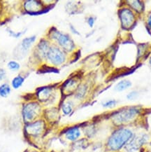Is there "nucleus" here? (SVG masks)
I'll list each match as a JSON object with an SVG mask.
<instances>
[{"label": "nucleus", "mask_w": 151, "mask_h": 152, "mask_svg": "<svg viewBox=\"0 0 151 152\" xmlns=\"http://www.w3.org/2000/svg\"><path fill=\"white\" fill-rule=\"evenodd\" d=\"M133 134L131 130L121 128L112 134L108 142V147L111 151L121 149L132 137Z\"/></svg>", "instance_id": "nucleus-1"}, {"label": "nucleus", "mask_w": 151, "mask_h": 152, "mask_svg": "<svg viewBox=\"0 0 151 152\" xmlns=\"http://www.w3.org/2000/svg\"><path fill=\"white\" fill-rule=\"evenodd\" d=\"M139 113L137 107H129L116 112L112 116V119L115 124L119 125L131 121Z\"/></svg>", "instance_id": "nucleus-2"}, {"label": "nucleus", "mask_w": 151, "mask_h": 152, "mask_svg": "<svg viewBox=\"0 0 151 152\" xmlns=\"http://www.w3.org/2000/svg\"><path fill=\"white\" fill-rule=\"evenodd\" d=\"M52 38L57 41L58 44L62 47L64 49L70 51L74 48V44L68 35L63 34L57 30L52 32Z\"/></svg>", "instance_id": "nucleus-3"}, {"label": "nucleus", "mask_w": 151, "mask_h": 152, "mask_svg": "<svg viewBox=\"0 0 151 152\" xmlns=\"http://www.w3.org/2000/svg\"><path fill=\"white\" fill-rule=\"evenodd\" d=\"M40 107L35 102H31L25 105L23 110V118L25 121L30 122L35 118L39 112Z\"/></svg>", "instance_id": "nucleus-4"}, {"label": "nucleus", "mask_w": 151, "mask_h": 152, "mask_svg": "<svg viewBox=\"0 0 151 152\" xmlns=\"http://www.w3.org/2000/svg\"><path fill=\"white\" fill-rule=\"evenodd\" d=\"M47 58L55 65H61L65 60V56L62 50L57 47H50L48 52Z\"/></svg>", "instance_id": "nucleus-5"}, {"label": "nucleus", "mask_w": 151, "mask_h": 152, "mask_svg": "<svg viewBox=\"0 0 151 152\" xmlns=\"http://www.w3.org/2000/svg\"><path fill=\"white\" fill-rule=\"evenodd\" d=\"M44 129V123L42 121L30 123L26 126L25 130L27 133L30 135L38 136L42 133Z\"/></svg>", "instance_id": "nucleus-6"}, {"label": "nucleus", "mask_w": 151, "mask_h": 152, "mask_svg": "<svg viewBox=\"0 0 151 152\" xmlns=\"http://www.w3.org/2000/svg\"><path fill=\"white\" fill-rule=\"evenodd\" d=\"M120 18L122 25L125 28H129L131 27L134 21V15L132 11L127 9H123L120 11Z\"/></svg>", "instance_id": "nucleus-7"}, {"label": "nucleus", "mask_w": 151, "mask_h": 152, "mask_svg": "<svg viewBox=\"0 0 151 152\" xmlns=\"http://www.w3.org/2000/svg\"><path fill=\"white\" fill-rule=\"evenodd\" d=\"M147 141V136L146 135H140L139 137H135L134 139L131 140V141L129 142V145H127V149L128 150H136L139 147H141Z\"/></svg>", "instance_id": "nucleus-8"}, {"label": "nucleus", "mask_w": 151, "mask_h": 152, "mask_svg": "<svg viewBox=\"0 0 151 152\" xmlns=\"http://www.w3.org/2000/svg\"><path fill=\"white\" fill-rule=\"evenodd\" d=\"M25 9L28 11L31 14H35L38 13V11L41 10V4L39 3V1H26L25 4Z\"/></svg>", "instance_id": "nucleus-9"}, {"label": "nucleus", "mask_w": 151, "mask_h": 152, "mask_svg": "<svg viewBox=\"0 0 151 152\" xmlns=\"http://www.w3.org/2000/svg\"><path fill=\"white\" fill-rule=\"evenodd\" d=\"M81 135V131L79 128L78 127H73L69 128V130H67L65 132V136L69 140L71 141H75Z\"/></svg>", "instance_id": "nucleus-10"}, {"label": "nucleus", "mask_w": 151, "mask_h": 152, "mask_svg": "<svg viewBox=\"0 0 151 152\" xmlns=\"http://www.w3.org/2000/svg\"><path fill=\"white\" fill-rule=\"evenodd\" d=\"M36 40V37L35 36H32L30 37L25 38L23 40L22 43H21L20 48H22L23 51H27L29 48L31 47L32 44L35 42Z\"/></svg>", "instance_id": "nucleus-11"}, {"label": "nucleus", "mask_w": 151, "mask_h": 152, "mask_svg": "<svg viewBox=\"0 0 151 152\" xmlns=\"http://www.w3.org/2000/svg\"><path fill=\"white\" fill-rule=\"evenodd\" d=\"M49 49L50 47L48 46V44L46 42H41L38 46V53H39V56L43 58L47 57V54Z\"/></svg>", "instance_id": "nucleus-12"}, {"label": "nucleus", "mask_w": 151, "mask_h": 152, "mask_svg": "<svg viewBox=\"0 0 151 152\" xmlns=\"http://www.w3.org/2000/svg\"><path fill=\"white\" fill-rule=\"evenodd\" d=\"M131 82L128 80H123V81H121V82L117 83V85L115 87V89L117 91H122L131 86Z\"/></svg>", "instance_id": "nucleus-13"}, {"label": "nucleus", "mask_w": 151, "mask_h": 152, "mask_svg": "<svg viewBox=\"0 0 151 152\" xmlns=\"http://www.w3.org/2000/svg\"><path fill=\"white\" fill-rule=\"evenodd\" d=\"M24 81H25V79L22 77V76L20 75L17 76V77H15L14 79H13L12 86L13 87V88L18 89L20 86H22L23 83H24Z\"/></svg>", "instance_id": "nucleus-14"}, {"label": "nucleus", "mask_w": 151, "mask_h": 152, "mask_svg": "<svg viewBox=\"0 0 151 152\" xmlns=\"http://www.w3.org/2000/svg\"><path fill=\"white\" fill-rule=\"evenodd\" d=\"M10 93L11 88L7 83H4V84L0 86V96L6 97L10 94Z\"/></svg>", "instance_id": "nucleus-15"}, {"label": "nucleus", "mask_w": 151, "mask_h": 152, "mask_svg": "<svg viewBox=\"0 0 151 152\" xmlns=\"http://www.w3.org/2000/svg\"><path fill=\"white\" fill-rule=\"evenodd\" d=\"M50 94V89L49 88H43L41 90L39 91V92L38 93V98L41 100H47L48 97H49Z\"/></svg>", "instance_id": "nucleus-16"}, {"label": "nucleus", "mask_w": 151, "mask_h": 152, "mask_svg": "<svg viewBox=\"0 0 151 152\" xmlns=\"http://www.w3.org/2000/svg\"><path fill=\"white\" fill-rule=\"evenodd\" d=\"M129 4L131 5V7L133 8L134 10H136L138 12H141L142 11H144V4L142 2L139 1H129Z\"/></svg>", "instance_id": "nucleus-17"}, {"label": "nucleus", "mask_w": 151, "mask_h": 152, "mask_svg": "<svg viewBox=\"0 0 151 152\" xmlns=\"http://www.w3.org/2000/svg\"><path fill=\"white\" fill-rule=\"evenodd\" d=\"M62 111L64 112V114H66V115H69L70 114L71 112H72V105L70 102H67V103H65L62 105Z\"/></svg>", "instance_id": "nucleus-18"}, {"label": "nucleus", "mask_w": 151, "mask_h": 152, "mask_svg": "<svg viewBox=\"0 0 151 152\" xmlns=\"http://www.w3.org/2000/svg\"><path fill=\"white\" fill-rule=\"evenodd\" d=\"M7 66L9 69L12 70V71H17L20 69V65H19L18 62L15 61H10L8 63Z\"/></svg>", "instance_id": "nucleus-19"}, {"label": "nucleus", "mask_w": 151, "mask_h": 152, "mask_svg": "<svg viewBox=\"0 0 151 152\" xmlns=\"http://www.w3.org/2000/svg\"><path fill=\"white\" fill-rule=\"evenodd\" d=\"M116 103H117V102H116L115 100H111L104 102L103 104V106L104 107H109L110 108V107H113L114 106H115Z\"/></svg>", "instance_id": "nucleus-20"}, {"label": "nucleus", "mask_w": 151, "mask_h": 152, "mask_svg": "<svg viewBox=\"0 0 151 152\" xmlns=\"http://www.w3.org/2000/svg\"><path fill=\"white\" fill-rule=\"evenodd\" d=\"M137 97H138V93L136 92V91H132L127 95V98L129 100H134Z\"/></svg>", "instance_id": "nucleus-21"}, {"label": "nucleus", "mask_w": 151, "mask_h": 152, "mask_svg": "<svg viewBox=\"0 0 151 152\" xmlns=\"http://www.w3.org/2000/svg\"><path fill=\"white\" fill-rule=\"evenodd\" d=\"M9 34H10L11 36H12L13 37H14V38H19L21 36V35L23 34L22 32L15 33V32H13V31H11V30H9Z\"/></svg>", "instance_id": "nucleus-22"}, {"label": "nucleus", "mask_w": 151, "mask_h": 152, "mask_svg": "<svg viewBox=\"0 0 151 152\" xmlns=\"http://www.w3.org/2000/svg\"><path fill=\"white\" fill-rule=\"evenodd\" d=\"M85 93H86V88H85V87H81L79 88L78 93H77V96L78 97H82L85 94Z\"/></svg>", "instance_id": "nucleus-23"}, {"label": "nucleus", "mask_w": 151, "mask_h": 152, "mask_svg": "<svg viewBox=\"0 0 151 152\" xmlns=\"http://www.w3.org/2000/svg\"><path fill=\"white\" fill-rule=\"evenodd\" d=\"M88 23L89 25H90L91 28H92V27L93 26V25H94V19L92 17H90L88 18Z\"/></svg>", "instance_id": "nucleus-24"}, {"label": "nucleus", "mask_w": 151, "mask_h": 152, "mask_svg": "<svg viewBox=\"0 0 151 152\" xmlns=\"http://www.w3.org/2000/svg\"><path fill=\"white\" fill-rule=\"evenodd\" d=\"M6 76V72L5 71L2 69H0V80H2L4 79Z\"/></svg>", "instance_id": "nucleus-25"}, {"label": "nucleus", "mask_w": 151, "mask_h": 152, "mask_svg": "<svg viewBox=\"0 0 151 152\" xmlns=\"http://www.w3.org/2000/svg\"><path fill=\"white\" fill-rule=\"evenodd\" d=\"M148 24L149 25V27L151 28V14L150 15V16L148 18Z\"/></svg>", "instance_id": "nucleus-26"}, {"label": "nucleus", "mask_w": 151, "mask_h": 152, "mask_svg": "<svg viewBox=\"0 0 151 152\" xmlns=\"http://www.w3.org/2000/svg\"><path fill=\"white\" fill-rule=\"evenodd\" d=\"M150 65H151V58H150Z\"/></svg>", "instance_id": "nucleus-27"}]
</instances>
